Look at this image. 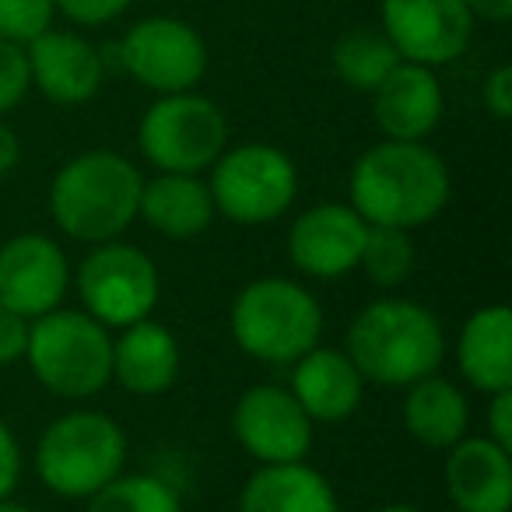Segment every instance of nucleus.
Instances as JSON below:
<instances>
[{"mask_svg":"<svg viewBox=\"0 0 512 512\" xmlns=\"http://www.w3.org/2000/svg\"><path fill=\"white\" fill-rule=\"evenodd\" d=\"M400 64V53L383 36V29H351L330 50L334 74L355 92H376L383 78Z\"/></svg>","mask_w":512,"mask_h":512,"instance_id":"24","label":"nucleus"},{"mask_svg":"<svg viewBox=\"0 0 512 512\" xmlns=\"http://www.w3.org/2000/svg\"><path fill=\"white\" fill-rule=\"evenodd\" d=\"M404 390L400 414H404V428L414 442L446 453L470 432V400L453 379L432 372Z\"/></svg>","mask_w":512,"mask_h":512,"instance_id":"23","label":"nucleus"},{"mask_svg":"<svg viewBox=\"0 0 512 512\" xmlns=\"http://www.w3.org/2000/svg\"><path fill=\"white\" fill-rule=\"evenodd\" d=\"M137 218L162 239L190 242L211 228L218 211H214L207 179L190 172H158L155 179H144Z\"/></svg>","mask_w":512,"mask_h":512,"instance_id":"20","label":"nucleus"},{"mask_svg":"<svg viewBox=\"0 0 512 512\" xmlns=\"http://www.w3.org/2000/svg\"><path fill=\"white\" fill-rule=\"evenodd\" d=\"M446 113V95L435 67L400 60L372 92V116L390 141H428Z\"/></svg>","mask_w":512,"mask_h":512,"instance_id":"17","label":"nucleus"},{"mask_svg":"<svg viewBox=\"0 0 512 512\" xmlns=\"http://www.w3.org/2000/svg\"><path fill=\"white\" fill-rule=\"evenodd\" d=\"M484 428L488 439L498 442L502 449L512 453V390L488 393V414H484Z\"/></svg>","mask_w":512,"mask_h":512,"instance_id":"33","label":"nucleus"},{"mask_svg":"<svg viewBox=\"0 0 512 512\" xmlns=\"http://www.w3.org/2000/svg\"><path fill=\"white\" fill-rule=\"evenodd\" d=\"M228 330L242 355L267 365H292L323 337V306L292 278H256L239 288L228 309Z\"/></svg>","mask_w":512,"mask_h":512,"instance_id":"4","label":"nucleus"},{"mask_svg":"<svg viewBox=\"0 0 512 512\" xmlns=\"http://www.w3.org/2000/svg\"><path fill=\"white\" fill-rule=\"evenodd\" d=\"M288 390L313 418V425H337L348 421L365 400V379L341 348H309L292 362Z\"/></svg>","mask_w":512,"mask_h":512,"instance_id":"18","label":"nucleus"},{"mask_svg":"<svg viewBox=\"0 0 512 512\" xmlns=\"http://www.w3.org/2000/svg\"><path fill=\"white\" fill-rule=\"evenodd\" d=\"M85 502V512H183L179 491L155 474H116Z\"/></svg>","mask_w":512,"mask_h":512,"instance_id":"25","label":"nucleus"},{"mask_svg":"<svg viewBox=\"0 0 512 512\" xmlns=\"http://www.w3.org/2000/svg\"><path fill=\"white\" fill-rule=\"evenodd\" d=\"M0 512H39L25 502H15V498H0Z\"/></svg>","mask_w":512,"mask_h":512,"instance_id":"36","label":"nucleus"},{"mask_svg":"<svg viewBox=\"0 0 512 512\" xmlns=\"http://www.w3.org/2000/svg\"><path fill=\"white\" fill-rule=\"evenodd\" d=\"M365 235L369 225L355 207L341 200H323L292 221L285 249L299 274L316 281H337L358 271Z\"/></svg>","mask_w":512,"mask_h":512,"instance_id":"14","label":"nucleus"},{"mask_svg":"<svg viewBox=\"0 0 512 512\" xmlns=\"http://www.w3.org/2000/svg\"><path fill=\"white\" fill-rule=\"evenodd\" d=\"M25 344H29V320L0 306V369L22 362Z\"/></svg>","mask_w":512,"mask_h":512,"instance_id":"32","label":"nucleus"},{"mask_svg":"<svg viewBox=\"0 0 512 512\" xmlns=\"http://www.w3.org/2000/svg\"><path fill=\"white\" fill-rule=\"evenodd\" d=\"M144 176L120 151H81L50 183L53 225L74 242H113L137 221Z\"/></svg>","mask_w":512,"mask_h":512,"instance_id":"3","label":"nucleus"},{"mask_svg":"<svg viewBox=\"0 0 512 512\" xmlns=\"http://www.w3.org/2000/svg\"><path fill=\"white\" fill-rule=\"evenodd\" d=\"M32 88L57 106H85L106 81V60L85 36L67 29H46L25 43Z\"/></svg>","mask_w":512,"mask_h":512,"instance_id":"15","label":"nucleus"},{"mask_svg":"<svg viewBox=\"0 0 512 512\" xmlns=\"http://www.w3.org/2000/svg\"><path fill=\"white\" fill-rule=\"evenodd\" d=\"M137 148L158 172H207L228 148V120L207 95H158L137 123Z\"/></svg>","mask_w":512,"mask_h":512,"instance_id":"8","label":"nucleus"},{"mask_svg":"<svg viewBox=\"0 0 512 512\" xmlns=\"http://www.w3.org/2000/svg\"><path fill=\"white\" fill-rule=\"evenodd\" d=\"M183 351L165 323L137 320L113 337V383L134 397H162L176 386Z\"/></svg>","mask_w":512,"mask_h":512,"instance_id":"19","label":"nucleus"},{"mask_svg":"<svg viewBox=\"0 0 512 512\" xmlns=\"http://www.w3.org/2000/svg\"><path fill=\"white\" fill-rule=\"evenodd\" d=\"M376 512H421L418 505H404V502H393V505H383V509Z\"/></svg>","mask_w":512,"mask_h":512,"instance_id":"37","label":"nucleus"},{"mask_svg":"<svg viewBox=\"0 0 512 512\" xmlns=\"http://www.w3.org/2000/svg\"><path fill=\"white\" fill-rule=\"evenodd\" d=\"M25 362L53 397L92 400L113 383V334L85 309L60 306L29 320Z\"/></svg>","mask_w":512,"mask_h":512,"instance_id":"6","label":"nucleus"},{"mask_svg":"<svg viewBox=\"0 0 512 512\" xmlns=\"http://www.w3.org/2000/svg\"><path fill=\"white\" fill-rule=\"evenodd\" d=\"M57 15H64L67 22L85 25V29H95V25H109L130 8V0H53Z\"/></svg>","mask_w":512,"mask_h":512,"instance_id":"29","label":"nucleus"},{"mask_svg":"<svg viewBox=\"0 0 512 512\" xmlns=\"http://www.w3.org/2000/svg\"><path fill=\"white\" fill-rule=\"evenodd\" d=\"M214 211L235 225H271L299 197V169L278 144H235L211 165Z\"/></svg>","mask_w":512,"mask_h":512,"instance_id":"7","label":"nucleus"},{"mask_svg":"<svg viewBox=\"0 0 512 512\" xmlns=\"http://www.w3.org/2000/svg\"><path fill=\"white\" fill-rule=\"evenodd\" d=\"M18 162H22V141H18V134L0 116V179L8 176V172H15Z\"/></svg>","mask_w":512,"mask_h":512,"instance_id":"35","label":"nucleus"},{"mask_svg":"<svg viewBox=\"0 0 512 512\" xmlns=\"http://www.w3.org/2000/svg\"><path fill=\"white\" fill-rule=\"evenodd\" d=\"M22 467H25V456H22V442L18 435L11 432V425L0 418V498H11L22 481Z\"/></svg>","mask_w":512,"mask_h":512,"instance_id":"31","label":"nucleus"},{"mask_svg":"<svg viewBox=\"0 0 512 512\" xmlns=\"http://www.w3.org/2000/svg\"><path fill=\"white\" fill-rule=\"evenodd\" d=\"M235 512H341V498L306 460L264 463L246 477Z\"/></svg>","mask_w":512,"mask_h":512,"instance_id":"22","label":"nucleus"},{"mask_svg":"<svg viewBox=\"0 0 512 512\" xmlns=\"http://www.w3.org/2000/svg\"><path fill=\"white\" fill-rule=\"evenodd\" d=\"M29 92H32V74H29L25 46L0 39V116H8L11 109L22 106Z\"/></svg>","mask_w":512,"mask_h":512,"instance_id":"28","label":"nucleus"},{"mask_svg":"<svg viewBox=\"0 0 512 512\" xmlns=\"http://www.w3.org/2000/svg\"><path fill=\"white\" fill-rule=\"evenodd\" d=\"M120 67L155 95L193 92L207 74V43L190 22L151 15L134 22L116 46Z\"/></svg>","mask_w":512,"mask_h":512,"instance_id":"10","label":"nucleus"},{"mask_svg":"<svg viewBox=\"0 0 512 512\" xmlns=\"http://www.w3.org/2000/svg\"><path fill=\"white\" fill-rule=\"evenodd\" d=\"M481 102L491 120L505 123L512 116V67L509 64H498L488 71V78H484V85H481Z\"/></svg>","mask_w":512,"mask_h":512,"instance_id":"30","label":"nucleus"},{"mask_svg":"<svg viewBox=\"0 0 512 512\" xmlns=\"http://www.w3.org/2000/svg\"><path fill=\"white\" fill-rule=\"evenodd\" d=\"M74 288L81 309L109 330H123L137 320H148L162 295L158 267L134 242H99L78 264Z\"/></svg>","mask_w":512,"mask_h":512,"instance_id":"9","label":"nucleus"},{"mask_svg":"<svg viewBox=\"0 0 512 512\" xmlns=\"http://www.w3.org/2000/svg\"><path fill=\"white\" fill-rule=\"evenodd\" d=\"M379 29L407 64L446 67L467 53L474 15L467 0H379Z\"/></svg>","mask_w":512,"mask_h":512,"instance_id":"11","label":"nucleus"},{"mask_svg":"<svg viewBox=\"0 0 512 512\" xmlns=\"http://www.w3.org/2000/svg\"><path fill=\"white\" fill-rule=\"evenodd\" d=\"M313 418L302 411L288 386L256 383L235 400L232 435L260 467L264 463H299L313 449Z\"/></svg>","mask_w":512,"mask_h":512,"instance_id":"12","label":"nucleus"},{"mask_svg":"<svg viewBox=\"0 0 512 512\" xmlns=\"http://www.w3.org/2000/svg\"><path fill=\"white\" fill-rule=\"evenodd\" d=\"M474 22L488 25H505L512 18V0H467Z\"/></svg>","mask_w":512,"mask_h":512,"instance_id":"34","label":"nucleus"},{"mask_svg":"<svg viewBox=\"0 0 512 512\" xmlns=\"http://www.w3.org/2000/svg\"><path fill=\"white\" fill-rule=\"evenodd\" d=\"M57 18L53 0H0V39L8 43H32Z\"/></svg>","mask_w":512,"mask_h":512,"instance_id":"27","label":"nucleus"},{"mask_svg":"<svg viewBox=\"0 0 512 512\" xmlns=\"http://www.w3.org/2000/svg\"><path fill=\"white\" fill-rule=\"evenodd\" d=\"M414 267H418V249H414L411 232H400V228H379L369 225L362 246V260H358V271L372 281L376 288H400L411 281Z\"/></svg>","mask_w":512,"mask_h":512,"instance_id":"26","label":"nucleus"},{"mask_svg":"<svg viewBox=\"0 0 512 512\" xmlns=\"http://www.w3.org/2000/svg\"><path fill=\"white\" fill-rule=\"evenodd\" d=\"M442 484L456 512H509L512 453L488 435H463L446 449Z\"/></svg>","mask_w":512,"mask_h":512,"instance_id":"16","label":"nucleus"},{"mask_svg":"<svg viewBox=\"0 0 512 512\" xmlns=\"http://www.w3.org/2000/svg\"><path fill=\"white\" fill-rule=\"evenodd\" d=\"M453 179L439 151L425 141H390L383 137L358 155L348 179V204L379 228H414L435 221L449 204Z\"/></svg>","mask_w":512,"mask_h":512,"instance_id":"1","label":"nucleus"},{"mask_svg":"<svg viewBox=\"0 0 512 512\" xmlns=\"http://www.w3.org/2000/svg\"><path fill=\"white\" fill-rule=\"evenodd\" d=\"M127 467V432L106 411L78 407L43 428L36 442V474L57 498L85 502Z\"/></svg>","mask_w":512,"mask_h":512,"instance_id":"5","label":"nucleus"},{"mask_svg":"<svg viewBox=\"0 0 512 512\" xmlns=\"http://www.w3.org/2000/svg\"><path fill=\"white\" fill-rule=\"evenodd\" d=\"M344 351L365 383L411 386L439 372L446 358V330L428 306L400 295H383L358 309Z\"/></svg>","mask_w":512,"mask_h":512,"instance_id":"2","label":"nucleus"},{"mask_svg":"<svg viewBox=\"0 0 512 512\" xmlns=\"http://www.w3.org/2000/svg\"><path fill=\"white\" fill-rule=\"evenodd\" d=\"M456 365L484 397L512 390V309L505 302L481 306L463 320L456 337Z\"/></svg>","mask_w":512,"mask_h":512,"instance_id":"21","label":"nucleus"},{"mask_svg":"<svg viewBox=\"0 0 512 512\" xmlns=\"http://www.w3.org/2000/svg\"><path fill=\"white\" fill-rule=\"evenodd\" d=\"M71 260L53 235L18 232L0 246V306L22 320H39L64 306Z\"/></svg>","mask_w":512,"mask_h":512,"instance_id":"13","label":"nucleus"}]
</instances>
